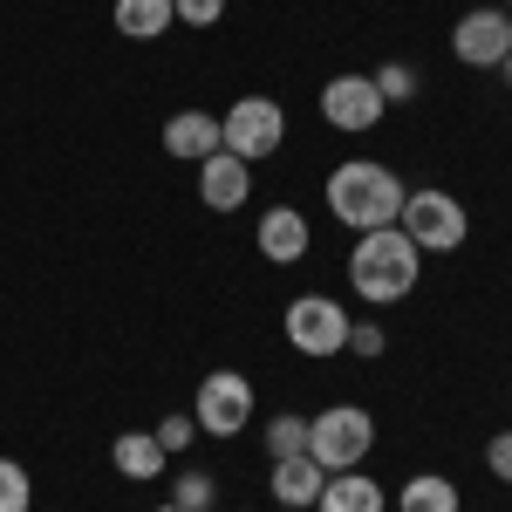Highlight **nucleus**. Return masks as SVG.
Returning a JSON list of instances; mask_svg holds the SVG:
<instances>
[{"mask_svg":"<svg viewBox=\"0 0 512 512\" xmlns=\"http://www.w3.org/2000/svg\"><path fill=\"white\" fill-rule=\"evenodd\" d=\"M403 198H410L403 178L376 158H349V164L328 171V212H335L342 226H355V233L396 226V219H403Z\"/></svg>","mask_w":512,"mask_h":512,"instance_id":"f257e3e1","label":"nucleus"},{"mask_svg":"<svg viewBox=\"0 0 512 512\" xmlns=\"http://www.w3.org/2000/svg\"><path fill=\"white\" fill-rule=\"evenodd\" d=\"M424 274V253L410 246L403 226H376V233H355V253H349V287L369 301V308H390L403 301Z\"/></svg>","mask_w":512,"mask_h":512,"instance_id":"f03ea898","label":"nucleus"},{"mask_svg":"<svg viewBox=\"0 0 512 512\" xmlns=\"http://www.w3.org/2000/svg\"><path fill=\"white\" fill-rule=\"evenodd\" d=\"M376 444V417L362 403H328L321 417H308V458L321 472H355Z\"/></svg>","mask_w":512,"mask_h":512,"instance_id":"7ed1b4c3","label":"nucleus"},{"mask_svg":"<svg viewBox=\"0 0 512 512\" xmlns=\"http://www.w3.org/2000/svg\"><path fill=\"white\" fill-rule=\"evenodd\" d=\"M349 308L335 301V294H294L287 301V315H280V328H287V349L308 355V362H328V355L349 349Z\"/></svg>","mask_w":512,"mask_h":512,"instance_id":"20e7f679","label":"nucleus"},{"mask_svg":"<svg viewBox=\"0 0 512 512\" xmlns=\"http://www.w3.org/2000/svg\"><path fill=\"white\" fill-rule=\"evenodd\" d=\"M280 137H287V110H280L274 96H239L233 110L219 117V151H233V158H246V164L274 158Z\"/></svg>","mask_w":512,"mask_h":512,"instance_id":"39448f33","label":"nucleus"},{"mask_svg":"<svg viewBox=\"0 0 512 512\" xmlns=\"http://www.w3.org/2000/svg\"><path fill=\"white\" fill-rule=\"evenodd\" d=\"M403 233H410V246L417 253H458L465 246V233H472V219H465V205L451 192H410L403 198V219H396Z\"/></svg>","mask_w":512,"mask_h":512,"instance_id":"423d86ee","label":"nucleus"},{"mask_svg":"<svg viewBox=\"0 0 512 512\" xmlns=\"http://www.w3.org/2000/svg\"><path fill=\"white\" fill-rule=\"evenodd\" d=\"M192 424L205 437H239L246 424H253V383H246L239 369H212V376L198 383Z\"/></svg>","mask_w":512,"mask_h":512,"instance_id":"0eeeda50","label":"nucleus"},{"mask_svg":"<svg viewBox=\"0 0 512 512\" xmlns=\"http://www.w3.org/2000/svg\"><path fill=\"white\" fill-rule=\"evenodd\" d=\"M451 55L465 69H499L512 55V14L506 7H472L458 28H451Z\"/></svg>","mask_w":512,"mask_h":512,"instance_id":"6e6552de","label":"nucleus"},{"mask_svg":"<svg viewBox=\"0 0 512 512\" xmlns=\"http://www.w3.org/2000/svg\"><path fill=\"white\" fill-rule=\"evenodd\" d=\"M321 117H328V130H342V137H362V130L383 123V96H376L369 76H328V89H321Z\"/></svg>","mask_w":512,"mask_h":512,"instance_id":"1a4fd4ad","label":"nucleus"},{"mask_svg":"<svg viewBox=\"0 0 512 512\" xmlns=\"http://www.w3.org/2000/svg\"><path fill=\"white\" fill-rule=\"evenodd\" d=\"M308 239H315V233H308V219H301L294 205H267V212H260L253 246H260L274 267H301V260H308Z\"/></svg>","mask_w":512,"mask_h":512,"instance_id":"9d476101","label":"nucleus"},{"mask_svg":"<svg viewBox=\"0 0 512 512\" xmlns=\"http://www.w3.org/2000/svg\"><path fill=\"white\" fill-rule=\"evenodd\" d=\"M253 192V164L233 158V151H212V158L198 164V198L212 205V212H239Z\"/></svg>","mask_w":512,"mask_h":512,"instance_id":"9b49d317","label":"nucleus"},{"mask_svg":"<svg viewBox=\"0 0 512 512\" xmlns=\"http://www.w3.org/2000/svg\"><path fill=\"white\" fill-rule=\"evenodd\" d=\"M164 151L185 164H205L219 151V117H205V110H178V117L164 123Z\"/></svg>","mask_w":512,"mask_h":512,"instance_id":"f8f14e48","label":"nucleus"},{"mask_svg":"<svg viewBox=\"0 0 512 512\" xmlns=\"http://www.w3.org/2000/svg\"><path fill=\"white\" fill-rule=\"evenodd\" d=\"M164 458H171V451L158 444V431H123L117 444H110V465H117L130 485H151V478H164Z\"/></svg>","mask_w":512,"mask_h":512,"instance_id":"ddd939ff","label":"nucleus"},{"mask_svg":"<svg viewBox=\"0 0 512 512\" xmlns=\"http://www.w3.org/2000/svg\"><path fill=\"white\" fill-rule=\"evenodd\" d=\"M315 512H383V485L362 478V472H328Z\"/></svg>","mask_w":512,"mask_h":512,"instance_id":"4468645a","label":"nucleus"},{"mask_svg":"<svg viewBox=\"0 0 512 512\" xmlns=\"http://www.w3.org/2000/svg\"><path fill=\"white\" fill-rule=\"evenodd\" d=\"M110 21H117L123 41H164V28H178L171 0H117V7H110Z\"/></svg>","mask_w":512,"mask_h":512,"instance_id":"2eb2a0df","label":"nucleus"},{"mask_svg":"<svg viewBox=\"0 0 512 512\" xmlns=\"http://www.w3.org/2000/svg\"><path fill=\"white\" fill-rule=\"evenodd\" d=\"M321 485H328V472H321L308 451L301 458H274V499L280 506H315Z\"/></svg>","mask_w":512,"mask_h":512,"instance_id":"dca6fc26","label":"nucleus"},{"mask_svg":"<svg viewBox=\"0 0 512 512\" xmlns=\"http://www.w3.org/2000/svg\"><path fill=\"white\" fill-rule=\"evenodd\" d=\"M396 512H458V485L437 472H417L403 478V492H396Z\"/></svg>","mask_w":512,"mask_h":512,"instance_id":"f3484780","label":"nucleus"},{"mask_svg":"<svg viewBox=\"0 0 512 512\" xmlns=\"http://www.w3.org/2000/svg\"><path fill=\"white\" fill-rule=\"evenodd\" d=\"M301 451H308V417L280 410L274 424H267V458H301Z\"/></svg>","mask_w":512,"mask_h":512,"instance_id":"a211bd4d","label":"nucleus"},{"mask_svg":"<svg viewBox=\"0 0 512 512\" xmlns=\"http://www.w3.org/2000/svg\"><path fill=\"white\" fill-rule=\"evenodd\" d=\"M376 96H383V110H396V103H410V96H417V69H410V62H383V69H376Z\"/></svg>","mask_w":512,"mask_h":512,"instance_id":"6ab92c4d","label":"nucleus"},{"mask_svg":"<svg viewBox=\"0 0 512 512\" xmlns=\"http://www.w3.org/2000/svg\"><path fill=\"white\" fill-rule=\"evenodd\" d=\"M28 506H35V478H28V465L0 458V512H28Z\"/></svg>","mask_w":512,"mask_h":512,"instance_id":"aec40b11","label":"nucleus"},{"mask_svg":"<svg viewBox=\"0 0 512 512\" xmlns=\"http://www.w3.org/2000/svg\"><path fill=\"white\" fill-rule=\"evenodd\" d=\"M171 506L205 512V506H212V478H205V472H178V478H171Z\"/></svg>","mask_w":512,"mask_h":512,"instance_id":"412c9836","label":"nucleus"},{"mask_svg":"<svg viewBox=\"0 0 512 512\" xmlns=\"http://www.w3.org/2000/svg\"><path fill=\"white\" fill-rule=\"evenodd\" d=\"M171 14H178L185 28H219V14H226V0H171Z\"/></svg>","mask_w":512,"mask_h":512,"instance_id":"4be33fe9","label":"nucleus"},{"mask_svg":"<svg viewBox=\"0 0 512 512\" xmlns=\"http://www.w3.org/2000/svg\"><path fill=\"white\" fill-rule=\"evenodd\" d=\"M349 349H355V355H383V349H390L383 321H349Z\"/></svg>","mask_w":512,"mask_h":512,"instance_id":"5701e85b","label":"nucleus"},{"mask_svg":"<svg viewBox=\"0 0 512 512\" xmlns=\"http://www.w3.org/2000/svg\"><path fill=\"white\" fill-rule=\"evenodd\" d=\"M485 465H492V478H499V485H512V431H499L492 444H485Z\"/></svg>","mask_w":512,"mask_h":512,"instance_id":"b1692460","label":"nucleus"},{"mask_svg":"<svg viewBox=\"0 0 512 512\" xmlns=\"http://www.w3.org/2000/svg\"><path fill=\"white\" fill-rule=\"evenodd\" d=\"M192 437H198L192 417H164V424H158V444H164V451H185Z\"/></svg>","mask_w":512,"mask_h":512,"instance_id":"393cba45","label":"nucleus"},{"mask_svg":"<svg viewBox=\"0 0 512 512\" xmlns=\"http://www.w3.org/2000/svg\"><path fill=\"white\" fill-rule=\"evenodd\" d=\"M499 76H506V89H512V55H506V62H499Z\"/></svg>","mask_w":512,"mask_h":512,"instance_id":"a878e982","label":"nucleus"},{"mask_svg":"<svg viewBox=\"0 0 512 512\" xmlns=\"http://www.w3.org/2000/svg\"><path fill=\"white\" fill-rule=\"evenodd\" d=\"M151 512H185V506H171V499H164V506H151Z\"/></svg>","mask_w":512,"mask_h":512,"instance_id":"bb28decb","label":"nucleus"},{"mask_svg":"<svg viewBox=\"0 0 512 512\" xmlns=\"http://www.w3.org/2000/svg\"><path fill=\"white\" fill-rule=\"evenodd\" d=\"M280 512H315V506H280Z\"/></svg>","mask_w":512,"mask_h":512,"instance_id":"cd10ccee","label":"nucleus"}]
</instances>
